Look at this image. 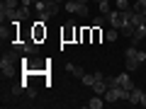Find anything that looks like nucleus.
Wrapping results in <instances>:
<instances>
[{"label":"nucleus","mask_w":146,"mask_h":109,"mask_svg":"<svg viewBox=\"0 0 146 109\" xmlns=\"http://www.w3.org/2000/svg\"><path fill=\"white\" fill-rule=\"evenodd\" d=\"M102 99H105L102 95H95V97H90V102H88V107H90V109H102V104H105Z\"/></svg>","instance_id":"obj_12"},{"label":"nucleus","mask_w":146,"mask_h":109,"mask_svg":"<svg viewBox=\"0 0 146 109\" xmlns=\"http://www.w3.org/2000/svg\"><path fill=\"white\" fill-rule=\"evenodd\" d=\"M78 7H80L78 0H66V3H63V10L71 12V15H76V12H78Z\"/></svg>","instance_id":"obj_11"},{"label":"nucleus","mask_w":146,"mask_h":109,"mask_svg":"<svg viewBox=\"0 0 146 109\" xmlns=\"http://www.w3.org/2000/svg\"><path fill=\"white\" fill-rule=\"evenodd\" d=\"M117 85H122V87L124 90H134V83H131V75H129V70L127 73H119V75H117Z\"/></svg>","instance_id":"obj_7"},{"label":"nucleus","mask_w":146,"mask_h":109,"mask_svg":"<svg viewBox=\"0 0 146 109\" xmlns=\"http://www.w3.org/2000/svg\"><path fill=\"white\" fill-rule=\"evenodd\" d=\"M139 104H141V107H146V92L141 95V102H139Z\"/></svg>","instance_id":"obj_23"},{"label":"nucleus","mask_w":146,"mask_h":109,"mask_svg":"<svg viewBox=\"0 0 146 109\" xmlns=\"http://www.w3.org/2000/svg\"><path fill=\"white\" fill-rule=\"evenodd\" d=\"M95 3H100V0H95Z\"/></svg>","instance_id":"obj_25"},{"label":"nucleus","mask_w":146,"mask_h":109,"mask_svg":"<svg viewBox=\"0 0 146 109\" xmlns=\"http://www.w3.org/2000/svg\"><path fill=\"white\" fill-rule=\"evenodd\" d=\"M107 22H110L112 27H117V29H122V24H124V17H122L119 10H112V12L107 15Z\"/></svg>","instance_id":"obj_6"},{"label":"nucleus","mask_w":146,"mask_h":109,"mask_svg":"<svg viewBox=\"0 0 146 109\" xmlns=\"http://www.w3.org/2000/svg\"><path fill=\"white\" fill-rule=\"evenodd\" d=\"M124 102V99H129V90H124L122 85H112V87H107V92H105V102Z\"/></svg>","instance_id":"obj_4"},{"label":"nucleus","mask_w":146,"mask_h":109,"mask_svg":"<svg viewBox=\"0 0 146 109\" xmlns=\"http://www.w3.org/2000/svg\"><path fill=\"white\" fill-rule=\"evenodd\" d=\"M107 87H110V85H107V80H95V85H93V92L95 95H102V97H105V92H107Z\"/></svg>","instance_id":"obj_8"},{"label":"nucleus","mask_w":146,"mask_h":109,"mask_svg":"<svg viewBox=\"0 0 146 109\" xmlns=\"http://www.w3.org/2000/svg\"><path fill=\"white\" fill-rule=\"evenodd\" d=\"M117 36H119V29H117V27H110V29L105 32V39H107V41H117Z\"/></svg>","instance_id":"obj_16"},{"label":"nucleus","mask_w":146,"mask_h":109,"mask_svg":"<svg viewBox=\"0 0 146 109\" xmlns=\"http://www.w3.org/2000/svg\"><path fill=\"white\" fill-rule=\"evenodd\" d=\"M22 3H17V0H3V5L0 7H5V10H17Z\"/></svg>","instance_id":"obj_18"},{"label":"nucleus","mask_w":146,"mask_h":109,"mask_svg":"<svg viewBox=\"0 0 146 109\" xmlns=\"http://www.w3.org/2000/svg\"><path fill=\"white\" fill-rule=\"evenodd\" d=\"M98 7H100V15H105V17H107L110 12H112V7H110V0H100V3H98Z\"/></svg>","instance_id":"obj_17"},{"label":"nucleus","mask_w":146,"mask_h":109,"mask_svg":"<svg viewBox=\"0 0 146 109\" xmlns=\"http://www.w3.org/2000/svg\"><path fill=\"white\" fill-rule=\"evenodd\" d=\"M124 61H127V70L131 73V70H136V68H141V63L146 61V53L141 51L136 44H131V46L124 51Z\"/></svg>","instance_id":"obj_2"},{"label":"nucleus","mask_w":146,"mask_h":109,"mask_svg":"<svg viewBox=\"0 0 146 109\" xmlns=\"http://www.w3.org/2000/svg\"><path fill=\"white\" fill-rule=\"evenodd\" d=\"M115 5H117V10H119V12H124V10H129V0H117V3H115Z\"/></svg>","instance_id":"obj_20"},{"label":"nucleus","mask_w":146,"mask_h":109,"mask_svg":"<svg viewBox=\"0 0 146 109\" xmlns=\"http://www.w3.org/2000/svg\"><path fill=\"white\" fill-rule=\"evenodd\" d=\"M88 5H85V3H80V7H78V12H76V15H78V17H88Z\"/></svg>","instance_id":"obj_21"},{"label":"nucleus","mask_w":146,"mask_h":109,"mask_svg":"<svg viewBox=\"0 0 146 109\" xmlns=\"http://www.w3.org/2000/svg\"><path fill=\"white\" fill-rule=\"evenodd\" d=\"M66 70L71 73V75H76V78H83V75H85V73H83V68L73 66V63H66Z\"/></svg>","instance_id":"obj_14"},{"label":"nucleus","mask_w":146,"mask_h":109,"mask_svg":"<svg viewBox=\"0 0 146 109\" xmlns=\"http://www.w3.org/2000/svg\"><path fill=\"white\" fill-rule=\"evenodd\" d=\"M141 95H144V90H141V87H134V90L129 92V99H127V102H131V104H139V102H141Z\"/></svg>","instance_id":"obj_10"},{"label":"nucleus","mask_w":146,"mask_h":109,"mask_svg":"<svg viewBox=\"0 0 146 109\" xmlns=\"http://www.w3.org/2000/svg\"><path fill=\"white\" fill-rule=\"evenodd\" d=\"M95 80H98V78H95V73H85L83 78H80V83H83L85 87H93V85H95Z\"/></svg>","instance_id":"obj_15"},{"label":"nucleus","mask_w":146,"mask_h":109,"mask_svg":"<svg viewBox=\"0 0 146 109\" xmlns=\"http://www.w3.org/2000/svg\"><path fill=\"white\" fill-rule=\"evenodd\" d=\"M131 10H136V12H141V15H146V0H136Z\"/></svg>","instance_id":"obj_19"},{"label":"nucleus","mask_w":146,"mask_h":109,"mask_svg":"<svg viewBox=\"0 0 146 109\" xmlns=\"http://www.w3.org/2000/svg\"><path fill=\"white\" fill-rule=\"evenodd\" d=\"M12 46H15L20 53H27V56H34V53L39 51V44H36V39H25V41H22V39L17 41V39H15V41H12Z\"/></svg>","instance_id":"obj_5"},{"label":"nucleus","mask_w":146,"mask_h":109,"mask_svg":"<svg viewBox=\"0 0 146 109\" xmlns=\"http://www.w3.org/2000/svg\"><path fill=\"white\" fill-rule=\"evenodd\" d=\"M141 39H146V24H139L134 32V36H131V44H139Z\"/></svg>","instance_id":"obj_9"},{"label":"nucleus","mask_w":146,"mask_h":109,"mask_svg":"<svg viewBox=\"0 0 146 109\" xmlns=\"http://www.w3.org/2000/svg\"><path fill=\"white\" fill-rule=\"evenodd\" d=\"M42 24H44L42 20H36V27H34V39H36V41H39L42 36H46V29H44Z\"/></svg>","instance_id":"obj_13"},{"label":"nucleus","mask_w":146,"mask_h":109,"mask_svg":"<svg viewBox=\"0 0 146 109\" xmlns=\"http://www.w3.org/2000/svg\"><path fill=\"white\" fill-rule=\"evenodd\" d=\"M78 3H85V5H88V0H78Z\"/></svg>","instance_id":"obj_24"},{"label":"nucleus","mask_w":146,"mask_h":109,"mask_svg":"<svg viewBox=\"0 0 146 109\" xmlns=\"http://www.w3.org/2000/svg\"><path fill=\"white\" fill-rule=\"evenodd\" d=\"M25 95H27V97H36V90H34V87H29V85H27V90H25Z\"/></svg>","instance_id":"obj_22"},{"label":"nucleus","mask_w":146,"mask_h":109,"mask_svg":"<svg viewBox=\"0 0 146 109\" xmlns=\"http://www.w3.org/2000/svg\"><path fill=\"white\" fill-rule=\"evenodd\" d=\"M17 63H22V58H20V51H7V53H3V58H0V70H3V78H10V75H15V70H17Z\"/></svg>","instance_id":"obj_1"},{"label":"nucleus","mask_w":146,"mask_h":109,"mask_svg":"<svg viewBox=\"0 0 146 109\" xmlns=\"http://www.w3.org/2000/svg\"><path fill=\"white\" fill-rule=\"evenodd\" d=\"M34 10H36V17H39V20L46 22V20H51V17L58 15V3H51V0H36Z\"/></svg>","instance_id":"obj_3"}]
</instances>
